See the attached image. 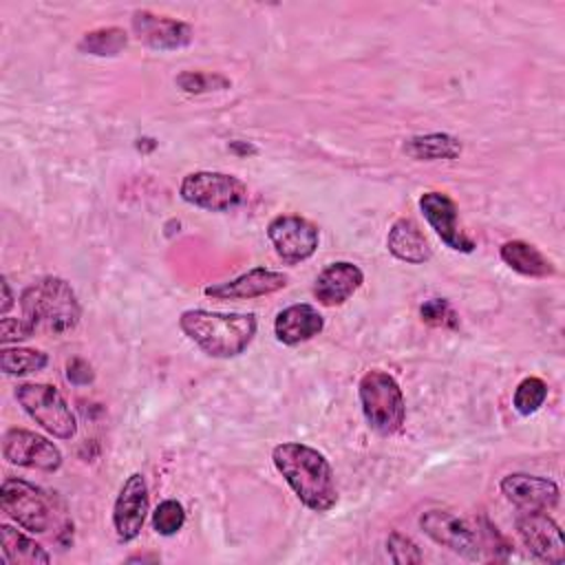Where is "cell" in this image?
Segmentation results:
<instances>
[{"label":"cell","mask_w":565,"mask_h":565,"mask_svg":"<svg viewBox=\"0 0 565 565\" xmlns=\"http://www.w3.org/2000/svg\"><path fill=\"white\" fill-rule=\"evenodd\" d=\"M49 364V355L38 349L24 347H4L0 351V369L7 375H26L38 373Z\"/></svg>","instance_id":"24"},{"label":"cell","mask_w":565,"mask_h":565,"mask_svg":"<svg viewBox=\"0 0 565 565\" xmlns=\"http://www.w3.org/2000/svg\"><path fill=\"white\" fill-rule=\"evenodd\" d=\"M360 406L366 424L382 437L395 435L406 419V402L397 380L380 369L362 375L358 384Z\"/></svg>","instance_id":"4"},{"label":"cell","mask_w":565,"mask_h":565,"mask_svg":"<svg viewBox=\"0 0 565 565\" xmlns=\"http://www.w3.org/2000/svg\"><path fill=\"white\" fill-rule=\"evenodd\" d=\"M230 150H232L234 154H238V157H247V154H256V152H258L256 146H252L249 141H241V139L232 141V143H230Z\"/></svg>","instance_id":"33"},{"label":"cell","mask_w":565,"mask_h":565,"mask_svg":"<svg viewBox=\"0 0 565 565\" xmlns=\"http://www.w3.org/2000/svg\"><path fill=\"white\" fill-rule=\"evenodd\" d=\"M271 461L309 510L329 512L338 503L333 468L320 450L300 441H282L274 446Z\"/></svg>","instance_id":"1"},{"label":"cell","mask_w":565,"mask_h":565,"mask_svg":"<svg viewBox=\"0 0 565 565\" xmlns=\"http://www.w3.org/2000/svg\"><path fill=\"white\" fill-rule=\"evenodd\" d=\"M150 505L148 483L141 472H132L126 477L115 505H113V525L117 532V539L128 543L139 536L146 514Z\"/></svg>","instance_id":"12"},{"label":"cell","mask_w":565,"mask_h":565,"mask_svg":"<svg viewBox=\"0 0 565 565\" xmlns=\"http://www.w3.org/2000/svg\"><path fill=\"white\" fill-rule=\"evenodd\" d=\"M128 44V35L119 26H102L93 29L82 35L77 49L86 55H97V57H113L119 55Z\"/></svg>","instance_id":"23"},{"label":"cell","mask_w":565,"mask_h":565,"mask_svg":"<svg viewBox=\"0 0 565 565\" xmlns=\"http://www.w3.org/2000/svg\"><path fill=\"white\" fill-rule=\"evenodd\" d=\"M545 399H547V384L541 377L532 375L516 384L512 395V406L521 415H532L543 406Z\"/></svg>","instance_id":"25"},{"label":"cell","mask_w":565,"mask_h":565,"mask_svg":"<svg viewBox=\"0 0 565 565\" xmlns=\"http://www.w3.org/2000/svg\"><path fill=\"white\" fill-rule=\"evenodd\" d=\"M0 508L20 527L35 532V534H44L53 521V514H51L53 510H51L46 497L42 494V490L24 479L9 477L2 481Z\"/></svg>","instance_id":"7"},{"label":"cell","mask_w":565,"mask_h":565,"mask_svg":"<svg viewBox=\"0 0 565 565\" xmlns=\"http://www.w3.org/2000/svg\"><path fill=\"white\" fill-rule=\"evenodd\" d=\"M516 530L532 556L543 563L561 565L565 561V541L561 525L547 514V510H521L516 516Z\"/></svg>","instance_id":"9"},{"label":"cell","mask_w":565,"mask_h":565,"mask_svg":"<svg viewBox=\"0 0 565 565\" xmlns=\"http://www.w3.org/2000/svg\"><path fill=\"white\" fill-rule=\"evenodd\" d=\"M364 282V274L358 265L349 260H335L327 265L313 285V296L324 307H335L347 302Z\"/></svg>","instance_id":"17"},{"label":"cell","mask_w":565,"mask_h":565,"mask_svg":"<svg viewBox=\"0 0 565 565\" xmlns=\"http://www.w3.org/2000/svg\"><path fill=\"white\" fill-rule=\"evenodd\" d=\"M419 527L437 545H444L459 556H466V558L481 556V545L475 527L463 516L450 510H426L419 516Z\"/></svg>","instance_id":"10"},{"label":"cell","mask_w":565,"mask_h":565,"mask_svg":"<svg viewBox=\"0 0 565 565\" xmlns=\"http://www.w3.org/2000/svg\"><path fill=\"white\" fill-rule=\"evenodd\" d=\"M267 236L276 254L289 263H302L313 256L320 243V230L305 216L278 214L267 225Z\"/></svg>","instance_id":"8"},{"label":"cell","mask_w":565,"mask_h":565,"mask_svg":"<svg viewBox=\"0 0 565 565\" xmlns=\"http://www.w3.org/2000/svg\"><path fill=\"white\" fill-rule=\"evenodd\" d=\"M402 150L415 161H437V159H457L463 150L459 137L448 132H426L404 139Z\"/></svg>","instance_id":"21"},{"label":"cell","mask_w":565,"mask_h":565,"mask_svg":"<svg viewBox=\"0 0 565 565\" xmlns=\"http://www.w3.org/2000/svg\"><path fill=\"white\" fill-rule=\"evenodd\" d=\"M2 455L13 466L38 468L44 472H55L62 466L60 448L46 437L26 428H9L4 433Z\"/></svg>","instance_id":"11"},{"label":"cell","mask_w":565,"mask_h":565,"mask_svg":"<svg viewBox=\"0 0 565 565\" xmlns=\"http://www.w3.org/2000/svg\"><path fill=\"white\" fill-rule=\"evenodd\" d=\"M185 523V510L177 499L161 501L152 512V527L161 536L177 534Z\"/></svg>","instance_id":"26"},{"label":"cell","mask_w":565,"mask_h":565,"mask_svg":"<svg viewBox=\"0 0 565 565\" xmlns=\"http://www.w3.org/2000/svg\"><path fill=\"white\" fill-rule=\"evenodd\" d=\"M287 282H289V278L282 271L254 267L232 280L205 287L203 294L207 298H216V300H249V298L276 294L282 287H287Z\"/></svg>","instance_id":"14"},{"label":"cell","mask_w":565,"mask_h":565,"mask_svg":"<svg viewBox=\"0 0 565 565\" xmlns=\"http://www.w3.org/2000/svg\"><path fill=\"white\" fill-rule=\"evenodd\" d=\"M181 331L212 358H236L254 340L258 320L254 313H221L188 309L179 316Z\"/></svg>","instance_id":"2"},{"label":"cell","mask_w":565,"mask_h":565,"mask_svg":"<svg viewBox=\"0 0 565 565\" xmlns=\"http://www.w3.org/2000/svg\"><path fill=\"white\" fill-rule=\"evenodd\" d=\"M388 252L408 265H424L433 256V247L413 218H397L386 234Z\"/></svg>","instance_id":"19"},{"label":"cell","mask_w":565,"mask_h":565,"mask_svg":"<svg viewBox=\"0 0 565 565\" xmlns=\"http://www.w3.org/2000/svg\"><path fill=\"white\" fill-rule=\"evenodd\" d=\"M419 316L430 327H444V329H457L459 327V316L446 298L426 300L419 307Z\"/></svg>","instance_id":"28"},{"label":"cell","mask_w":565,"mask_h":565,"mask_svg":"<svg viewBox=\"0 0 565 565\" xmlns=\"http://www.w3.org/2000/svg\"><path fill=\"white\" fill-rule=\"evenodd\" d=\"M322 329H324V318L309 302L289 305L282 311H278V316L274 320L276 340L287 344V347H296L300 342H307L313 335H318Z\"/></svg>","instance_id":"18"},{"label":"cell","mask_w":565,"mask_h":565,"mask_svg":"<svg viewBox=\"0 0 565 565\" xmlns=\"http://www.w3.org/2000/svg\"><path fill=\"white\" fill-rule=\"evenodd\" d=\"M35 333V329L24 320V318H9V316H2L0 320V338L4 344L9 342H20V340H26Z\"/></svg>","instance_id":"30"},{"label":"cell","mask_w":565,"mask_h":565,"mask_svg":"<svg viewBox=\"0 0 565 565\" xmlns=\"http://www.w3.org/2000/svg\"><path fill=\"white\" fill-rule=\"evenodd\" d=\"M179 194L185 203L210 210V212H230L247 199V185L227 172L196 170L183 177Z\"/></svg>","instance_id":"6"},{"label":"cell","mask_w":565,"mask_h":565,"mask_svg":"<svg viewBox=\"0 0 565 565\" xmlns=\"http://www.w3.org/2000/svg\"><path fill=\"white\" fill-rule=\"evenodd\" d=\"M419 210L441 243L455 252L470 254L477 245L459 225L457 203L444 192H424L419 196Z\"/></svg>","instance_id":"13"},{"label":"cell","mask_w":565,"mask_h":565,"mask_svg":"<svg viewBox=\"0 0 565 565\" xmlns=\"http://www.w3.org/2000/svg\"><path fill=\"white\" fill-rule=\"evenodd\" d=\"M15 399L24 413L57 439H73L77 433V419L64 395L40 382H22L15 386Z\"/></svg>","instance_id":"5"},{"label":"cell","mask_w":565,"mask_h":565,"mask_svg":"<svg viewBox=\"0 0 565 565\" xmlns=\"http://www.w3.org/2000/svg\"><path fill=\"white\" fill-rule=\"evenodd\" d=\"M0 287H2V302H0V311L2 316H7V311L13 307V294H11V287H9V280L2 276L0 280Z\"/></svg>","instance_id":"32"},{"label":"cell","mask_w":565,"mask_h":565,"mask_svg":"<svg viewBox=\"0 0 565 565\" xmlns=\"http://www.w3.org/2000/svg\"><path fill=\"white\" fill-rule=\"evenodd\" d=\"M132 31L143 44L159 51L183 49L192 42V26L188 22L157 15L146 9L132 13Z\"/></svg>","instance_id":"15"},{"label":"cell","mask_w":565,"mask_h":565,"mask_svg":"<svg viewBox=\"0 0 565 565\" xmlns=\"http://www.w3.org/2000/svg\"><path fill=\"white\" fill-rule=\"evenodd\" d=\"M499 488L505 499L521 510H552L561 497V490L552 479L525 472L505 475Z\"/></svg>","instance_id":"16"},{"label":"cell","mask_w":565,"mask_h":565,"mask_svg":"<svg viewBox=\"0 0 565 565\" xmlns=\"http://www.w3.org/2000/svg\"><path fill=\"white\" fill-rule=\"evenodd\" d=\"M66 380H68L71 384H75V386H86V384H90V382L95 380L93 366H90L86 360L75 358V360H71L68 366H66Z\"/></svg>","instance_id":"31"},{"label":"cell","mask_w":565,"mask_h":565,"mask_svg":"<svg viewBox=\"0 0 565 565\" xmlns=\"http://www.w3.org/2000/svg\"><path fill=\"white\" fill-rule=\"evenodd\" d=\"M22 318L38 331L66 333L79 322L82 309L73 287L60 276H42L20 294Z\"/></svg>","instance_id":"3"},{"label":"cell","mask_w":565,"mask_h":565,"mask_svg":"<svg viewBox=\"0 0 565 565\" xmlns=\"http://www.w3.org/2000/svg\"><path fill=\"white\" fill-rule=\"evenodd\" d=\"M386 552L393 563L397 565H408V563H422L424 556L419 547L402 532H391L386 539Z\"/></svg>","instance_id":"29"},{"label":"cell","mask_w":565,"mask_h":565,"mask_svg":"<svg viewBox=\"0 0 565 565\" xmlns=\"http://www.w3.org/2000/svg\"><path fill=\"white\" fill-rule=\"evenodd\" d=\"M177 86L185 93H210V90H225L232 82L221 73H201V71H183L177 75Z\"/></svg>","instance_id":"27"},{"label":"cell","mask_w":565,"mask_h":565,"mask_svg":"<svg viewBox=\"0 0 565 565\" xmlns=\"http://www.w3.org/2000/svg\"><path fill=\"white\" fill-rule=\"evenodd\" d=\"M0 541H2V554L4 561L11 565H46L51 563L49 552L35 543L33 539H29L26 534H22L20 530L2 523L0 525Z\"/></svg>","instance_id":"22"},{"label":"cell","mask_w":565,"mask_h":565,"mask_svg":"<svg viewBox=\"0 0 565 565\" xmlns=\"http://www.w3.org/2000/svg\"><path fill=\"white\" fill-rule=\"evenodd\" d=\"M499 256L510 269H514L521 276L547 278V276L556 274L552 260L539 247H534L527 241H508V243H503L501 249H499Z\"/></svg>","instance_id":"20"}]
</instances>
